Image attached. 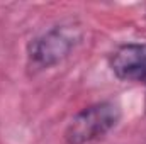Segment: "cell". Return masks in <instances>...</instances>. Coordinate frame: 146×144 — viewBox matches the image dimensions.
<instances>
[{
	"label": "cell",
	"instance_id": "6da1fadb",
	"mask_svg": "<svg viewBox=\"0 0 146 144\" xmlns=\"http://www.w3.org/2000/svg\"><path fill=\"white\" fill-rule=\"evenodd\" d=\"M121 108L114 102H100L83 108L72 119L65 137L68 144H87L102 136L119 122Z\"/></svg>",
	"mask_w": 146,
	"mask_h": 144
},
{
	"label": "cell",
	"instance_id": "7a4b0ae2",
	"mask_svg": "<svg viewBox=\"0 0 146 144\" xmlns=\"http://www.w3.org/2000/svg\"><path fill=\"white\" fill-rule=\"evenodd\" d=\"M75 46L72 31L54 27L44 36L37 37L29 46V61L36 68H49L61 61Z\"/></svg>",
	"mask_w": 146,
	"mask_h": 144
},
{
	"label": "cell",
	"instance_id": "3957f363",
	"mask_svg": "<svg viewBox=\"0 0 146 144\" xmlns=\"http://www.w3.org/2000/svg\"><path fill=\"white\" fill-rule=\"evenodd\" d=\"M117 78L146 85V44H126L119 48L110 61Z\"/></svg>",
	"mask_w": 146,
	"mask_h": 144
}]
</instances>
